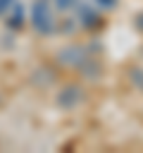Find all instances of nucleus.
<instances>
[{
  "instance_id": "obj_6",
  "label": "nucleus",
  "mask_w": 143,
  "mask_h": 153,
  "mask_svg": "<svg viewBox=\"0 0 143 153\" xmlns=\"http://www.w3.org/2000/svg\"><path fill=\"white\" fill-rule=\"evenodd\" d=\"M21 24H24V10H21V5H14V10H12L10 17H7V26L19 29Z\"/></svg>"
},
{
  "instance_id": "obj_4",
  "label": "nucleus",
  "mask_w": 143,
  "mask_h": 153,
  "mask_svg": "<svg viewBox=\"0 0 143 153\" xmlns=\"http://www.w3.org/2000/svg\"><path fill=\"white\" fill-rule=\"evenodd\" d=\"M81 24L86 26V29H95V26H100L102 24V17L98 14V12H93L91 7H81Z\"/></svg>"
},
{
  "instance_id": "obj_8",
  "label": "nucleus",
  "mask_w": 143,
  "mask_h": 153,
  "mask_svg": "<svg viewBox=\"0 0 143 153\" xmlns=\"http://www.w3.org/2000/svg\"><path fill=\"white\" fill-rule=\"evenodd\" d=\"M98 5H102V7H114V0H98Z\"/></svg>"
},
{
  "instance_id": "obj_3",
  "label": "nucleus",
  "mask_w": 143,
  "mask_h": 153,
  "mask_svg": "<svg viewBox=\"0 0 143 153\" xmlns=\"http://www.w3.org/2000/svg\"><path fill=\"white\" fill-rule=\"evenodd\" d=\"M86 57H88V53L81 45H69V48L60 50V62L62 65H69V67H79Z\"/></svg>"
},
{
  "instance_id": "obj_1",
  "label": "nucleus",
  "mask_w": 143,
  "mask_h": 153,
  "mask_svg": "<svg viewBox=\"0 0 143 153\" xmlns=\"http://www.w3.org/2000/svg\"><path fill=\"white\" fill-rule=\"evenodd\" d=\"M29 19H31V26L38 33H52L55 31V22H52V14H50V0H33Z\"/></svg>"
},
{
  "instance_id": "obj_7",
  "label": "nucleus",
  "mask_w": 143,
  "mask_h": 153,
  "mask_svg": "<svg viewBox=\"0 0 143 153\" xmlns=\"http://www.w3.org/2000/svg\"><path fill=\"white\" fill-rule=\"evenodd\" d=\"M55 2H57V7H60V10L64 12V10H69V7H72V5L76 2V0H55Z\"/></svg>"
},
{
  "instance_id": "obj_2",
  "label": "nucleus",
  "mask_w": 143,
  "mask_h": 153,
  "mask_svg": "<svg viewBox=\"0 0 143 153\" xmlns=\"http://www.w3.org/2000/svg\"><path fill=\"white\" fill-rule=\"evenodd\" d=\"M81 100H83V91H81L79 86H67V88H62V91L57 93V105H60V108H67V110L76 108Z\"/></svg>"
},
{
  "instance_id": "obj_5",
  "label": "nucleus",
  "mask_w": 143,
  "mask_h": 153,
  "mask_svg": "<svg viewBox=\"0 0 143 153\" xmlns=\"http://www.w3.org/2000/svg\"><path fill=\"white\" fill-rule=\"evenodd\" d=\"M79 67H81L83 76H88V79H98V76H100V69H102V67H100V62H98V60H93L91 55H88Z\"/></svg>"
}]
</instances>
